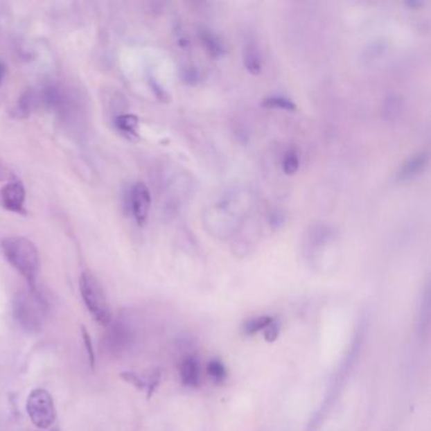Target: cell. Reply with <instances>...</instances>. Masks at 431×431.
Masks as SVG:
<instances>
[{
	"mask_svg": "<svg viewBox=\"0 0 431 431\" xmlns=\"http://www.w3.org/2000/svg\"><path fill=\"white\" fill-rule=\"evenodd\" d=\"M0 243L9 265L22 274L30 288H35L41 266L39 253L35 243L28 238L18 236L4 238Z\"/></svg>",
	"mask_w": 431,
	"mask_h": 431,
	"instance_id": "obj_1",
	"label": "cell"
},
{
	"mask_svg": "<svg viewBox=\"0 0 431 431\" xmlns=\"http://www.w3.org/2000/svg\"><path fill=\"white\" fill-rule=\"evenodd\" d=\"M79 286L82 300L85 302L89 313L98 323L108 325L112 315L107 295L103 290L100 281L98 280L93 273L85 271L80 276Z\"/></svg>",
	"mask_w": 431,
	"mask_h": 431,
	"instance_id": "obj_2",
	"label": "cell"
},
{
	"mask_svg": "<svg viewBox=\"0 0 431 431\" xmlns=\"http://www.w3.org/2000/svg\"><path fill=\"white\" fill-rule=\"evenodd\" d=\"M27 412L32 423L42 430L51 428L56 420L53 398L44 388H37L29 394Z\"/></svg>",
	"mask_w": 431,
	"mask_h": 431,
	"instance_id": "obj_3",
	"label": "cell"
},
{
	"mask_svg": "<svg viewBox=\"0 0 431 431\" xmlns=\"http://www.w3.org/2000/svg\"><path fill=\"white\" fill-rule=\"evenodd\" d=\"M0 205L10 213L26 214V187L21 181H9L1 187Z\"/></svg>",
	"mask_w": 431,
	"mask_h": 431,
	"instance_id": "obj_4",
	"label": "cell"
},
{
	"mask_svg": "<svg viewBox=\"0 0 431 431\" xmlns=\"http://www.w3.org/2000/svg\"><path fill=\"white\" fill-rule=\"evenodd\" d=\"M151 202L150 188L143 182H137L130 191V208L138 225L143 227L147 223Z\"/></svg>",
	"mask_w": 431,
	"mask_h": 431,
	"instance_id": "obj_5",
	"label": "cell"
},
{
	"mask_svg": "<svg viewBox=\"0 0 431 431\" xmlns=\"http://www.w3.org/2000/svg\"><path fill=\"white\" fill-rule=\"evenodd\" d=\"M39 309L41 308L37 306L36 302H30L27 300V297H23L17 304V308H15L17 320L21 323L23 328L28 331L39 329L41 319H42V314Z\"/></svg>",
	"mask_w": 431,
	"mask_h": 431,
	"instance_id": "obj_6",
	"label": "cell"
},
{
	"mask_svg": "<svg viewBox=\"0 0 431 431\" xmlns=\"http://www.w3.org/2000/svg\"><path fill=\"white\" fill-rule=\"evenodd\" d=\"M428 164H429V155L426 152L417 153L401 166V168L396 175V180L398 182H409V181L415 180L424 173Z\"/></svg>",
	"mask_w": 431,
	"mask_h": 431,
	"instance_id": "obj_7",
	"label": "cell"
},
{
	"mask_svg": "<svg viewBox=\"0 0 431 431\" xmlns=\"http://www.w3.org/2000/svg\"><path fill=\"white\" fill-rule=\"evenodd\" d=\"M121 377L124 381L130 382L136 387L148 388L150 395H151L152 391H155V388L159 385L161 372L157 369L147 371L143 374L136 373V372H124V373L121 374Z\"/></svg>",
	"mask_w": 431,
	"mask_h": 431,
	"instance_id": "obj_8",
	"label": "cell"
},
{
	"mask_svg": "<svg viewBox=\"0 0 431 431\" xmlns=\"http://www.w3.org/2000/svg\"><path fill=\"white\" fill-rule=\"evenodd\" d=\"M181 380L187 387H196L200 382L199 364L195 358L188 357L181 364Z\"/></svg>",
	"mask_w": 431,
	"mask_h": 431,
	"instance_id": "obj_9",
	"label": "cell"
},
{
	"mask_svg": "<svg viewBox=\"0 0 431 431\" xmlns=\"http://www.w3.org/2000/svg\"><path fill=\"white\" fill-rule=\"evenodd\" d=\"M115 125L116 128L124 133L125 136L137 137L138 134V125H139V119L137 115L133 114H122L118 115L115 118Z\"/></svg>",
	"mask_w": 431,
	"mask_h": 431,
	"instance_id": "obj_10",
	"label": "cell"
},
{
	"mask_svg": "<svg viewBox=\"0 0 431 431\" xmlns=\"http://www.w3.org/2000/svg\"><path fill=\"white\" fill-rule=\"evenodd\" d=\"M245 67L252 75H259L262 71V58L258 50L249 46L245 52Z\"/></svg>",
	"mask_w": 431,
	"mask_h": 431,
	"instance_id": "obj_11",
	"label": "cell"
},
{
	"mask_svg": "<svg viewBox=\"0 0 431 431\" xmlns=\"http://www.w3.org/2000/svg\"><path fill=\"white\" fill-rule=\"evenodd\" d=\"M200 37H202V44H204L205 49H206V51L211 56L218 58V56H220L223 53V42L214 33H211L209 30H202Z\"/></svg>",
	"mask_w": 431,
	"mask_h": 431,
	"instance_id": "obj_12",
	"label": "cell"
},
{
	"mask_svg": "<svg viewBox=\"0 0 431 431\" xmlns=\"http://www.w3.org/2000/svg\"><path fill=\"white\" fill-rule=\"evenodd\" d=\"M262 105L266 108L281 109L285 112H295L296 110L295 103L285 96H270L263 100Z\"/></svg>",
	"mask_w": 431,
	"mask_h": 431,
	"instance_id": "obj_13",
	"label": "cell"
},
{
	"mask_svg": "<svg viewBox=\"0 0 431 431\" xmlns=\"http://www.w3.org/2000/svg\"><path fill=\"white\" fill-rule=\"evenodd\" d=\"M300 168V157L297 155V152L295 150H288L283 159H282V170L283 173L288 175V176H292L295 175Z\"/></svg>",
	"mask_w": 431,
	"mask_h": 431,
	"instance_id": "obj_14",
	"label": "cell"
},
{
	"mask_svg": "<svg viewBox=\"0 0 431 431\" xmlns=\"http://www.w3.org/2000/svg\"><path fill=\"white\" fill-rule=\"evenodd\" d=\"M273 319L270 317H252L245 324V331L247 334H254L259 331H265Z\"/></svg>",
	"mask_w": 431,
	"mask_h": 431,
	"instance_id": "obj_15",
	"label": "cell"
},
{
	"mask_svg": "<svg viewBox=\"0 0 431 431\" xmlns=\"http://www.w3.org/2000/svg\"><path fill=\"white\" fill-rule=\"evenodd\" d=\"M208 373L216 382H222L227 377L225 367L220 360H211L208 364Z\"/></svg>",
	"mask_w": 431,
	"mask_h": 431,
	"instance_id": "obj_16",
	"label": "cell"
},
{
	"mask_svg": "<svg viewBox=\"0 0 431 431\" xmlns=\"http://www.w3.org/2000/svg\"><path fill=\"white\" fill-rule=\"evenodd\" d=\"M385 115H388L389 119H394L396 115L400 114L401 112V101L395 96H389L386 104H385Z\"/></svg>",
	"mask_w": 431,
	"mask_h": 431,
	"instance_id": "obj_17",
	"label": "cell"
},
{
	"mask_svg": "<svg viewBox=\"0 0 431 431\" xmlns=\"http://www.w3.org/2000/svg\"><path fill=\"white\" fill-rule=\"evenodd\" d=\"M81 334H82V340H84L85 346H87V355H89V360H90V366L94 368V366H95V353H94L93 342H91L90 335H89V333H87L85 326L81 328Z\"/></svg>",
	"mask_w": 431,
	"mask_h": 431,
	"instance_id": "obj_18",
	"label": "cell"
},
{
	"mask_svg": "<svg viewBox=\"0 0 431 431\" xmlns=\"http://www.w3.org/2000/svg\"><path fill=\"white\" fill-rule=\"evenodd\" d=\"M265 331H266V339L268 342L274 340L276 337H277V334H279V329H277V325L274 324V322L270 324Z\"/></svg>",
	"mask_w": 431,
	"mask_h": 431,
	"instance_id": "obj_19",
	"label": "cell"
},
{
	"mask_svg": "<svg viewBox=\"0 0 431 431\" xmlns=\"http://www.w3.org/2000/svg\"><path fill=\"white\" fill-rule=\"evenodd\" d=\"M9 176V171L6 168V166L0 162V181L6 180Z\"/></svg>",
	"mask_w": 431,
	"mask_h": 431,
	"instance_id": "obj_20",
	"label": "cell"
},
{
	"mask_svg": "<svg viewBox=\"0 0 431 431\" xmlns=\"http://www.w3.org/2000/svg\"><path fill=\"white\" fill-rule=\"evenodd\" d=\"M3 78H4V66L3 64H0V84L3 81Z\"/></svg>",
	"mask_w": 431,
	"mask_h": 431,
	"instance_id": "obj_21",
	"label": "cell"
},
{
	"mask_svg": "<svg viewBox=\"0 0 431 431\" xmlns=\"http://www.w3.org/2000/svg\"><path fill=\"white\" fill-rule=\"evenodd\" d=\"M55 431H58V430H55Z\"/></svg>",
	"mask_w": 431,
	"mask_h": 431,
	"instance_id": "obj_22",
	"label": "cell"
}]
</instances>
